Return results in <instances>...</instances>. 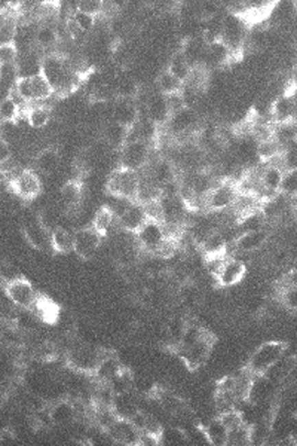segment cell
I'll use <instances>...</instances> for the list:
<instances>
[{
    "label": "cell",
    "instance_id": "cell-8",
    "mask_svg": "<svg viewBox=\"0 0 297 446\" xmlns=\"http://www.w3.org/2000/svg\"><path fill=\"white\" fill-rule=\"evenodd\" d=\"M150 163V143L140 139H130L119 150V167L140 172Z\"/></svg>",
    "mask_w": 297,
    "mask_h": 446
},
{
    "label": "cell",
    "instance_id": "cell-24",
    "mask_svg": "<svg viewBox=\"0 0 297 446\" xmlns=\"http://www.w3.org/2000/svg\"><path fill=\"white\" fill-rule=\"evenodd\" d=\"M116 220H118V225L122 231L128 232V234H136L143 226V223L147 220V218L143 205L139 201H134Z\"/></svg>",
    "mask_w": 297,
    "mask_h": 446
},
{
    "label": "cell",
    "instance_id": "cell-20",
    "mask_svg": "<svg viewBox=\"0 0 297 446\" xmlns=\"http://www.w3.org/2000/svg\"><path fill=\"white\" fill-rule=\"evenodd\" d=\"M146 116L156 127H165L167 122L169 121L171 112L167 97L164 94L153 93L149 95L146 100Z\"/></svg>",
    "mask_w": 297,
    "mask_h": 446
},
{
    "label": "cell",
    "instance_id": "cell-6",
    "mask_svg": "<svg viewBox=\"0 0 297 446\" xmlns=\"http://www.w3.org/2000/svg\"><path fill=\"white\" fill-rule=\"evenodd\" d=\"M213 348H214V336L209 332V330H204V333L198 338L192 345L177 351V354L186 368L191 372H195L198 369H201L202 366H205V363L209 362L210 355L213 353Z\"/></svg>",
    "mask_w": 297,
    "mask_h": 446
},
{
    "label": "cell",
    "instance_id": "cell-29",
    "mask_svg": "<svg viewBox=\"0 0 297 446\" xmlns=\"http://www.w3.org/2000/svg\"><path fill=\"white\" fill-rule=\"evenodd\" d=\"M131 139V130L123 125L110 121L103 130V140L115 150H121L122 146Z\"/></svg>",
    "mask_w": 297,
    "mask_h": 446
},
{
    "label": "cell",
    "instance_id": "cell-44",
    "mask_svg": "<svg viewBox=\"0 0 297 446\" xmlns=\"http://www.w3.org/2000/svg\"><path fill=\"white\" fill-rule=\"evenodd\" d=\"M280 303L287 311L294 312L297 309V285L281 284L280 289Z\"/></svg>",
    "mask_w": 297,
    "mask_h": 446
},
{
    "label": "cell",
    "instance_id": "cell-10",
    "mask_svg": "<svg viewBox=\"0 0 297 446\" xmlns=\"http://www.w3.org/2000/svg\"><path fill=\"white\" fill-rule=\"evenodd\" d=\"M102 241L103 235L93 225L79 228L78 231H75L73 252L78 257L82 259V261H89V259H93L98 250H100Z\"/></svg>",
    "mask_w": 297,
    "mask_h": 446
},
{
    "label": "cell",
    "instance_id": "cell-36",
    "mask_svg": "<svg viewBox=\"0 0 297 446\" xmlns=\"http://www.w3.org/2000/svg\"><path fill=\"white\" fill-rule=\"evenodd\" d=\"M60 42V33L51 24H42L34 32L33 43L39 48H52Z\"/></svg>",
    "mask_w": 297,
    "mask_h": 446
},
{
    "label": "cell",
    "instance_id": "cell-47",
    "mask_svg": "<svg viewBox=\"0 0 297 446\" xmlns=\"http://www.w3.org/2000/svg\"><path fill=\"white\" fill-rule=\"evenodd\" d=\"M18 56H20V54H18L14 42L0 45V67L16 64Z\"/></svg>",
    "mask_w": 297,
    "mask_h": 446
},
{
    "label": "cell",
    "instance_id": "cell-30",
    "mask_svg": "<svg viewBox=\"0 0 297 446\" xmlns=\"http://www.w3.org/2000/svg\"><path fill=\"white\" fill-rule=\"evenodd\" d=\"M75 246V232H71L62 226H57L51 231V247L56 253L66 255L73 252Z\"/></svg>",
    "mask_w": 297,
    "mask_h": 446
},
{
    "label": "cell",
    "instance_id": "cell-12",
    "mask_svg": "<svg viewBox=\"0 0 297 446\" xmlns=\"http://www.w3.org/2000/svg\"><path fill=\"white\" fill-rule=\"evenodd\" d=\"M11 187L20 200L33 201L42 192V182L33 169H21L12 177Z\"/></svg>",
    "mask_w": 297,
    "mask_h": 446
},
{
    "label": "cell",
    "instance_id": "cell-41",
    "mask_svg": "<svg viewBox=\"0 0 297 446\" xmlns=\"http://www.w3.org/2000/svg\"><path fill=\"white\" fill-rule=\"evenodd\" d=\"M116 218H115V214L112 213V210L107 207V205H104V207H102L100 210H98L95 214H94V219H93V226L100 232V234L103 237H106L107 234H109V231L110 228L113 226V223H115Z\"/></svg>",
    "mask_w": 297,
    "mask_h": 446
},
{
    "label": "cell",
    "instance_id": "cell-45",
    "mask_svg": "<svg viewBox=\"0 0 297 446\" xmlns=\"http://www.w3.org/2000/svg\"><path fill=\"white\" fill-rule=\"evenodd\" d=\"M69 18L79 27V30L84 32L85 34L91 33L95 29L97 16L88 15V14H84V12H80V11H76V9H73V11H71V14L69 15Z\"/></svg>",
    "mask_w": 297,
    "mask_h": 446
},
{
    "label": "cell",
    "instance_id": "cell-35",
    "mask_svg": "<svg viewBox=\"0 0 297 446\" xmlns=\"http://www.w3.org/2000/svg\"><path fill=\"white\" fill-rule=\"evenodd\" d=\"M167 70L171 75H174L180 80V82L185 84L189 79V76H191L192 66H191V62L187 61V58L185 57V54L182 51H178L174 54L173 57H171Z\"/></svg>",
    "mask_w": 297,
    "mask_h": 446
},
{
    "label": "cell",
    "instance_id": "cell-46",
    "mask_svg": "<svg viewBox=\"0 0 297 446\" xmlns=\"http://www.w3.org/2000/svg\"><path fill=\"white\" fill-rule=\"evenodd\" d=\"M280 193L287 196V198H296V195H297V169L284 172L281 186H280Z\"/></svg>",
    "mask_w": 297,
    "mask_h": 446
},
{
    "label": "cell",
    "instance_id": "cell-7",
    "mask_svg": "<svg viewBox=\"0 0 297 446\" xmlns=\"http://www.w3.org/2000/svg\"><path fill=\"white\" fill-rule=\"evenodd\" d=\"M104 353H106V350H102V348L78 345V347L71 348V350L69 351V354L66 357V362L71 371L91 377L97 368L98 362H100L102 357L104 355Z\"/></svg>",
    "mask_w": 297,
    "mask_h": 446
},
{
    "label": "cell",
    "instance_id": "cell-2",
    "mask_svg": "<svg viewBox=\"0 0 297 446\" xmlns=\"http://www.w3.org/2000/svg\"><path fill=\"white\" fill-rule=\"evenodd\" d=\"M287 351L284 341H266L251 353L246 369L251 375H265Z\"/></svg>",
    "mask_w": 297,
    "mask_h": 446
},
{
    "label": "cell",
    "instance_id": "cell-23",
    "mask_svg": "<svg viewBox=\"0 0 297 446\" xmlns=\"http://www.w3.org/2000/svg\"><path fill=\"white\" fill-rule=\"evenodd\" d=\"M122 369H123V366H122V363L119 360V357L116 355L115 353L106 351L104 355L102 357V360L98 362L94 373L91 375V378L95 382L109 384Z\"/></svg>",
    "mask_w": 297,
    "mask_h": 446
},
{
    "label": "cell",
    "instance_id": "cell-50",
    "mask_svg": "<svg viewBox=\"0 0 297 446\" xmlns=\"http://www.w3.org/2000/svg\"><path fill=\"white\" fill-rule=\"evenodd\" d=\"M0 85H2V75H0Z\"/></svg>",
    "mask_w": 297,
    "mask_h": 446
},
{
    "label": "cell",
    "instance_id": "cell-37",
    "mask_svg": "<svg viewBox=\"0 0 297 446\" xmlns=\"http://www.w3.org/2000/svg\"><path fill=\"white\" fill-rule=\"evenodd\" d=\"M21 107L16 102L15 95L11 93L0 100V122H16L20 119Z\"/></svg>",
    "mask_w": 297,
    "mask_h": 446
},
{
    "label": "cell",
    "instance_id": "cell-39",
    "mask_svg": "<svg viewBox=\"0 0 297 446\" xmlns=\"http://www.w3.org/2000/svg\"><path fill=\"white\" fill-rule=\"evenodd\" d=\"M187 323H189V321L182 318V317H173V318L168 320L167 327H165V335H167L168 347L173 351H174V348L177 347V344L180 342V339H182Z\"/></svg>",
    "mask_w": 297,
    "mask_h": 446
},
{
    "label": "cell",
    "instance_id": "cell-32",
    "mask_svg": "<svg viewBox=\"0 0 297 446\" xmlns=\"http://www.w3.org/2000/svg\"><path fill=\"white\" fill-rule=\"evenodd\" d=\"M25 119L29 127L33 130H43L47 128L52 119L51 107L43 104H34L30 106L25 112Z\"/></svg>",
    "mask_w": 297,
    "mask_h": 446
},
{
    "label": "cell",
    "instance_id": "cell-14",
    "mask_svg": "<svg viewBox=\"0 0 297 446\" xmlns=\"http://www.w3.org/2000/svg\"><path fill=\"white\" fill-rule=\"evenodd\" d=\"M246 274L247 265L244 261H241L238 257H228L214 279L219 287L229 289L233 287V285H238L244 280Z\"/></svg>",
    "mask_w": 297,
    "mask_h": 446
},
{
    "label": "cell",
    "instance_id": "cell-40",
    "mask_svg": "<svg viewBox=\"0 0 297 446\" xmlns=\"http://www.w3.org/2000/svg\"><path fill=\"white\" fill-rule=\"evenodd\" d=\"M189 439L185 428L180 425L164 427L159 436V445H187Z\"/></svg>",
    "mask_w": 297,
    "mask_h": 446
},
{
    "label": "cell",
    "instance_id": "cell-34",
    "mask_svg": "<svg viewBox=\"0 0 297 446\" xmlns=\"http://www.w3.org/2000/svg\"><path fill=\"white\" fill-rule=\"evenodd\" d=\"M266 218L262 211V209L254 210L251 213H247L246 216H242L237 220V235L242 234V232H250V231H257L263 229Z\"/></svg>",
    "mask_w": 297,
    "mask_h": 446
},
{
    "label": "cell",
    "instance_id": "cell-33",
    "mask_svg": "<svg viewBox=\"0 0 297 446\" xmlns=\"http://www.w3.org/2000/svg\"><path fill=\"white\" fill-rule=\"evenodd\" d=\"M30 311H33L40 321H47V323H56L60 320V307L48 298L39 296Z\"/></svg>",
    "mask_w": 297,
    "mask_h": 446
},
{
    "label": "cell",
    "instance_id": "cell-27",
    "mask_svg": "<svg viewBox=\"0 0 297 446\" xmlns=\"http://www.w3.org/2000/svg\"><path fill=\"white\" fill-rule=\"evenodd\" d=\"M60 196L61 201L64 204V207L67 211H75L80 209L84 200V185L78 178H71V180L66 182L61 186L60 189Z\"/></svg>",
    "mask_w": 297,
    "mask_h": 446
},
{
    "label": "cell",
    "instance_id": "cell-1",
    "mask_svg": "<svg viewBox=\"0 0 297 446\" xmlns=\"http://www.w3.org/2000/svg\"><path fill=\"white\" fill-rule=\"evenodd\" d=\"M141 177L139 172L118 167L107 177L106 189L110 196H118L130 201H137Z\"/></svg>",
    "mask_w": 297,
    "mask_h": 446
},
{
    "label": "cell",
    "instance_id": "cell-28",
    "mask_svg": "<svg viewBox=\"0 0 297 446\" xmlns=\"http://www.w3.org/2000/svg\"><path fill=\"white\" fill-rule=\"evenodd\" d=\"M60 163H61L60 150L57 148H52V146L39 150L38 155L34 156L36 169L45 176L56 173L60 167Z\"/></svg>",
    "mask_w": 297,
    "mask_h": 446
},
{
    "label": "cell",
    "instance_id": "cell-3",
    "mask_svg": "<svg viewBox=\"0 0 297 446\" xmlns=\"http://www.w3.org/2000/svg\"><path fill=\"white\" fill-rule=\"evenodd\" d=\"M238 195L239 191L235 178H223L219 183H215L213 189L204 196L201 201L202 209L210 213L229 210L238 198Z\"/></svg>",
    "mask_w": 297,
    "mask_h": 446
},
{
    "label": "cell",
    "instance_id": "cell-21",
    "mask_svg": "<svg viewBox=\"0 0 297 446\" xmlns=\"http://www.w3.org/2000/svg\"><path fill=\"white\" fill-rule=\"evenodd\" d=\"M24 238L27 239L33 248L45 250L47 247H51V231L45 228L39 222L38 216L32 220H27L23 228Z\"/></svg>",
    "mask_w": 297,
    "mask_h": 446
},
{
    "label": "cell",
    "instance_id": "cell-4",
    "mask_svg": "<svg viewBox=\"0 0 297 446\" xmlns=\"http://www.w3.org/2000/svg\"><path fill=\"white\" fill-rule=\"evenodd\" d=\"M12 93L24 103H39L52 97L54 89L47 78L39 73L29 78H16Z\"/></svg>",
    "mask_w": 297,
    "mask_h": 446
},
{
    "label": "cell",
    "instance_id": "cell-31",
    "mask_svg": "<svg viewBox=\"0 0 297 446\" xmlns=\"http://www.w3.org/2000/svg\"><path fill=\"white\" fill-rule=\"evenodd\" d=\"M202 425V430L205 433L206 441H209V445L214 446H224L228 441V428L222 423V419L219 416L211 418L210 421H206Z\"/></svg>",
    "mask_w": 297,
    "mask_h": 446
},
{
    "label": "cell",
    "instance_id": "cell-19",
    "mask_svg": "<svg viewBox=\"0 0 297 446\" xmlns=\"http://www.w3.org/2000/svg\"><path fill=\"white\" fill-rule=\"evenodd\" d=\"M146 167H149L146 178L153 185H156L158 187L165 186L167 183L174 182L178 178L177 167L174 165L173 161H169L167 158L156 159L155 163H149Z\"/></svg>",
    "mask_w": 297,
    "mask_h": 446
},
{
    "label": "cell",
    "instance_id": "cell-26",
    "mask_svg": "<svg viewBox=\"0 0 297 446\" xmlns=\"http://www.w3.org/2000/svg\"><path fill=\"white\" fill-rule=\"evenodd\" d=\"M200 250L204 257H214V256H228L229 241L228 237L220 231H213L206 235L200 244Z\"/></svg>",
    "mask_w": 297,
    "mask_h": 446
},
{
    "label": "cell",
    "instance_id": "cell-43",
    "mask_svg": "<svg viewBox=\"0 0 297 446\" xmlns=\"http://www.w3.org/2000/svg\"><path fill=\"white\" fill-rule=\"evenodd\" d=\"M228 446H246L251 445V427L248 424H241L237 428L228 432Z\"/></svg>",
    "mask_w": 297,
    "mask_h": 446
},
{
    "label": "cell",
    "instance_id": "cell-5",
    "mask_svg": "<svg viewBox=\"0 0 297 446\" xmlns=\"http://www.w3.org/2000/svg\"><path fill=\"white\" fill-rule=\"evenodd\" d=\"M248 36V24L239 14L228 12L222 21V42L237 56L244 48Z\"/></svg>",
    "mask_w": 297,
    "mask_h": 446
},
{
    "label": "cell",
    "instance_id": "cell-9",
    "mask_svg": "<svg viewBox=\"0 0 297 446\" xmlns=\"http://www.w3.org/2000/svg\"><path fill=\"white\" fill-rule=\"evenodd\" d=\"M3 289L8 299L20 309H32L39 298L33 284L29 280L23 279V277H18V279L6 283Z\"/></svg>",
    "mask_w": 297,
    "mask_h": 446
},
{
    "label": "cell",
    "instance_id": "cell-25",
    "mask_svg": "<svg viewBox=\"0 0 297 446\" xmlns=\"http://www.w3.org/2000/svg\"><path fill=\"white\" fill-rule=\"evenodd\" d=\"M202 57L204 60L201 62V66H204L205 69L209 67L217 69V67L226 66L233 56L226 45H224L222 40H217L206 45Z\"/></svg>",
    "mask_w": 297,
    "mask_h": 446
},
{
    "label": "cell",
    "instance_id": "cell-22",
    "mask_svg": "<svg viewBox=\"0 0 297 446\" xmlns=\"http://www.w3.org/2000/svg\"><path fill=\"white\" fill-rule=\"evenodd\" d=\"M113 119L123 127L132 128L134 125L139 122L140 118V109L136 104V100H128V98H116V103L113 106Z\"/></svg>",
    "mask_w": 297,
    "mask_h": 446
},
{
    "label": "cell",
    "instance_id": "cell-49",
    "mask_svg": "<svg viewBox=\"0 0 297 446\" xmlns=\"http://www.w3.org/2000/svg\"><path fill=\"white\" fill-rule=\"evenodd\" d=\"M11 159H12L11 145H9V141L0 137V165H5Z\"/></svg>",
    "mask_w": 297,
    "mask_h": 446
},
{
    "label": "cell",
    "instance_id": "cell-15",
    "mask_svg": "<svg viewBox=\"0 0 297 446\" xmlns=\"http://www.w3.org/2000/svg\"><path fill=\"white\" fill-rule=\"evenodd\" d=\"M200 124V115L196 113L193 107H183L182 110H178L169 116V121L165 127L174 134L178 139L180 136H189L192 134Z\"/></svg>",
    "mask_w": 297,
    "mask_h": 446
},
{
    "label": "cell",
    "instance_id": "cell-38",
    "mask_svg": "<svg viewBox=\"0 0 297 446\" xmlns=\"http://www.w3.org/2000/svg\"><path fill=\"white\" fill-rule=\"evenodd\" d=\"M183 85L185 84L180 82V80L174 75H171L167 69L162 70L159 76L156 78L158 93L164 94V95H173V94L182 93Z\"/></svg>",
    "mask_w": 297,
    "mask_h": 446
},
{
    "label": "cell",
    "instance_id": "cell-13",
    "mask_svg": "<svg viewBox=\"0 0 297 446\" xmlns=\"http://www.w3.org/2000/svg\"><path fill=\"white\" fill-rule=\"evenodd\" d=\"M47 412L51 425L57 428H67L79 419V409L75 400L58 399L48 405Z\"/></svg>",
    "mask_w": 297,
    "mask_h": 446
},
{
    "label": "cell",
    "instance_id": "cell-48",
    "mask_svg": "<svg viewBox=\"0 0 297 446\" xmlns=\"http://www.w3.org/2000/svg\"><path fill=\"white\" fill-rule=\"evenodd\" d=\"M104 6L106 3L102 2V0H82V2L76 3L75 9L76 11L98 18V15H102L104 12Z\"/></svg>",
    "mask_w": 297,
    "mask_h": 446
},
{
    "label": "cell",
    "instance_id": "cell-42",
    "mask_svg": "<svg viewBox=\"0 0 297 446\" xmlns=\"http://www.w3.org/2000/svg\"><path fill=\"white\" fill-rule=\"evenodd\" d=\"M140 94V84L134 78H122L115 88L116 98H128L136 100Z\"/></svg>",
    "mask_w": 297,
    "mask_h": 446
},
{
    "label": "cell",
    "instance_id": "cell-18",
    "mask_svg": "<svg viewBox=\"0 0 297 446\" xmlns=\"http://www.w3.org/2000/svg\"><path fill=\"white\" fill-rule=\"evenodd\" d=\"M269 237H271V234H269L266 228L242 232V234H238L233 238L232 247L235 248V252L238 253H254L268 244Z\"/></svg>",
    "mask_w": 297,
    "mask_h": 446
},
{
    "label": "cell",
    "instance_id": "cell-11",
    "mask_svg": "<svg viewBox=\"0 0 297 446\" xmlns=\"http://www.w3.org/2000/svg\"><path fill=\"white\" fill-rule=\"evenodd\" d=\"M134 235H136L139 247L152 255L156 253L168 238L164 225L155 220H146Z\"/></svg>",
    "mask_w": 297,
    "mask_h": 446
},
{
    "label": "cell",
    "instance_id": "cell-17",
    "mask_svg": "<svg viewBox=\"0 0 297 446\" xmlns=\"http://www.w3.org/2000/svg\"><path fill=\"white\" fill-rule=\"evenodd\" d=\"M109 433L113 443L121 445H131L137 446L141 441V433L139 428L134 425L127 418H116V421L106 430Z\"/></svg>",
    "mask_w": 297,
    "mask_h": 446
},
{
    "label": "cell",
    "instance_id": "cell-16",
    "mask_svg": "<svg viewBox=\"0 0 297 446\" xmlns=\"http://www.w3.org/2000/svg\"><path fill=\"white\" fill-rule=\"evenodd\" d=\"M271 122L274 125L293 122L296 121L297 113V104H296V95L293 91L283 93L278 95L271 104Z\"/></svg>",
    "mask_w": 297,
    "mask_h": 446
}]
</instances>
